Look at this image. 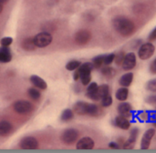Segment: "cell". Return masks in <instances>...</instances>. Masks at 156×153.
<instances>
[{
	"label": "cell",
	"mask_w": 156,
	"mask_h": 153,
	"mask_svg": "<svg viewBox=\"0 0 156 153\" xmlns=\"http://www.w3.org/2000/svg\"><path fill=\"white\" fill-rule=\"evenodd\" d=\"M112 25L116 32L124 37L132 36L136 30L134 23L130 18L123 16H115L112 20Z\"/></svg>",
	"instance_id": "cell-1"
},
{
	"label": "cell",
	"mask_w": 156,
	"mask_h": 153,
	"mask_svg": "<svg viewBox=\"0 0 156 153\" xmlns=\"http://www.w3.org/2000/svg\"><path fill=\"white\" fill-rule=\"evenodd\" d=\"M154 52H155L154 45L152 44L151 42H147V43L143 44L140 47V48L138 50V56H139L140 59L147 60L154 56Z\"/></svg>",
	"instance_id": "cell-2"
},
{
	"label": "cell",
	"mask_w": 156,
	"mask_h": 153,
	"mask_svg": "<svg viewBox=\"0 0 156 153\" xmlns=\"http://www.w3.org/2000/svg\"><path fill=\"white\" fill-rule=\"evenodd\" d=\"M34 42L37 47H45L52 42V37L47 32H41L35 36Z\"/></svg>",
	"instance_id": "cell-3"
},
{
	"label": "cell",
	"mask_w": 156,
	"mask_h": 153,
	"mask_svg": "<svg viewBox=\"0 0 156 153\" xmlns=\"http://www.w3.org/2000/svg\"><path fill=\"white\" fill-rule=\"evenodd\" d=\"M136 63H137V58H136L135 54L133 52H130L128 54H125L122 67L123 70L129 71V70H132L135 68Z\"/></svg>",
	"instance_id": "cell-4"
},
{
	"label": "cell",
	"mask_w": 156,
	"mask_h": 153,
	"mask_svg": "<svg viewBox=\"0 0 156 153\" xmlns=\"http://www.w3.org/2000/svg\"><path fill=\"white\" fill-rule=\"evenodd\" d=\"M78 138H79V132H78V130H76L74 129L66 130L63 132L62 136H61L62 141L65 144H68V145H70V144L74 143L77 141Z\"/></svg>",
	"instance_id": "cell-5"
},
{
	"label": "cell",
	"mask_w": 156,
	"mask_h": 153,
	"mask_svg": "<svg viewBox=\"0 0 156 153\" xmlns=\"http://www.w3.org/2000/svg\"><path fill=\"white\" fill-rule=\"evenodd\" d=\"M155 129H149L145 131L141 141V149L142 150H148L150 148L152 140L155 135Z\"/></svg>",
	"instance_id": "cell-6"
},
{
	"label": "cell",
	"mask_w": 156,
	"mask_h": 153,
	"mask_svg": "<svg viewBox=\"0 0 156 153\" xmlns=\"http://www.w3.org/2000/svg\"><path fill=\"white\" fill-rule=\"evenodd\" d=\"M91 39V34L87 29H80L75 35V41L79 45H86Z\"/></svg>",
	"instance_id": "cell-7"
},
{
	"label": "cell",
	"mask_w": 156,
	"mask_h": 153,
	"mask_svg": "<svg viewBox=\"0 0 156 153\" xmlns=\"http://www.w3.org/2000/svg\"><path fill=\"white\" fill-rule=\"evenodd\" d=\"M98 84L96 82H92V83H90L88 88H87V93H86V96L90 99L91 100L93 101H99L101 99L100 94H99V91H98Z\"/></svg>",
	"instance_id": "cell-8"
},
{
	"label": "cell",
	"mask_w": 156,
	"mask_h": 153,
	"mask_svg": "<svg viewBox=\"0 0 156 153\" xmlns=\"http://www.w3.org/2000/svg\"><path fill=\"white\" fill-rule=\"evenodd\" d=\"M33 109V106L31 103L26 100H18L14 104V110L19 113V114H25L29 111H31Z\"/></svg>",
	"instance_id": "cell-9"
},
{
	"label": "cell",
	"mask_w": 156,
	"mask_h": 153,
	"mask_svg": "<svg viewBox=\"0 0 156 153\" xmlns=\"http://www.w3.org/2000/svg\"><path fill=\"white\" fill-rule=\"evenodd\" d=\"M139 135V129L138 128H133L130 131V137L128 138V140L126 141H124V143L122 144L123 149H133V144L136 142L137 138Z\"/></svg>",
	"instance_id": "cell-10"
},
{
	"label": "cell",
	"mask_w": 156,
	"mask_h": 153,
	"mask_svg": "<svg viewBox=\"0 0 156 153\" xmlns=\"http://www.w3.org/2000/svg\"><path fill=\"white\" fill-rule=\"evenodd\" d=\"M132 110H133L132 105L130 103L124 102V101H122V103H120L117 107V111H118L119 115L123 116L125 118L132 117Z\"/></svg>",
	"instance_id": "cell-11"
},
{
	"label": "cell",
	"mask_w": 156,
	"mask_h": 153,
	"mask_svg": "<svg viewBox=\"0 0 156 153\" xmlns=\"http://www.w3.org/2000/svg\"><path fill=\"white\" fill-rule=\"evenodd\" d=\"M19 146L20 148L24 150H35V149H37L38 143L36 139L32 137H27V138H24L20 141Z\"/></svg>",
	"instance_id": "cell-12"
},
{
	"label": "cell",
	"mask_w": 156,
	"mask_h": 153,
	"mask_svg": "<svg viewBox=\"0 0 156 153\" xmlns=\"http://www.w3.org/2000/svg\"><path fill=\"white\" fill-rule=\"evenodd\" d=\"M94 141L90 137H84L80 139L77 143V149L78 150H91L94 148Z\"/></svg>",
	"instance_id": "cell-13"
},
{
	"label": "cell",
	"mask_w": 156,
	"mask_h": 153,
	"mask_svg": "<svg viewBox=\"0 0 156 153\" xmlns=\"http://www.w3.org/2000/svg\"><path fill=\"white\" fill-rule=\"evenodd\" d=\"M114 123L118 128H120L121 130H128L131 128V122L128 120V118H125L121 115H119L115 118Z\"/></svg>",
	"instance_id": "cell-14"
},
{
	"label": "cell",
	"mask_w": 156,
	"mask_h": 153,
	"mask_svg": "<svg viewBox=\"0 0 156 153\" xmlns=\"http://www.w3.org/2000/svg\"><path fill=\"white\" fill-rule=\"evenodd\" d=\"M88 105L89 103L83 102V101H79L73 106V111L77 113L78 115H87L88 113Z\"/></svg>",
	"instance_id": "cell-15"
},
{
	"label": "cell",
	"mask_w": 156,
	"mask_h": 153,
	"mask_svg": "<svg viewBox=\"0 0 156 153\" xmlns=\"http://www.w3.org/2000/svg\"><path fill=\"white\" fill-rule=\"evenodd\" d=\"M10 48L8 47L2 46L0 47V62L1 63H7L10 62L12 59V55L10 52Z\"/></svg>",
	"instance_id": "cell-16"
},
{
	"label": "cell",
	"mask_w": 156,
	"mask_h": 153,
	"mask_svg": "<svg viewBox=\"0 0 156 153\" xmlns=\"http://www.w3.org/2000/svg\"><path fill=\"white\" fill-rule=\"evenodd\" d=\"M133 73L129 72V73H126L121 77L119 83L122 87L129 88L131 86V84L133 83Z\"/></svg>",
	"instance_id": "cell-17"
},
{
	"label": "cell",
	"mask_w": 156,
	"mask_h": 153,
	"mask_svg": "<svg viewBox=\"0 0 156 153\" xmlns=\"http://www.w3.org/2000/svg\"><path fill=\"white\" fill-rule=\"evenodd\" d=\"M30 81H31V83L35 87H37V88H38L40 89H46L47 87H48L47 86V83L45 82V80L42 79L40 77L36 76V75H33V76L30 77Z\"/></svg>",
	"instance_id": "cell-18"
},
{
	"label": "cell",
	"mask_w": 156,
	"mask_h": 153,
	"mask_svg": "<svg viewBox=\"0 0 156 153\" xmlns=\"http://www.w3.org/2000/svg\"><path fill=\"white\" fill-rule=\"evenodd\" d=\"M115 97L121 102L122 101H126L128 99V97H129V89H128V88H125V87L120 88L116 91Z\"/></svg>",
	"instance_id": "cell-19"
},
{
	"label": "cell",
	"mask_w": 156,
	"mask_h": 153,
	"mask_svg": "<svg viewBox=\"0 0 156 153\" xmlns=\"http://www.w3.org/2000/svg\"><path fill=\"white\" fill-rule=\"evenodd\" d=\"M13 130L12 125L7 121H0V136L4 137L8 135Z\"/></svg>",
	"instance_id": "cell-20"
},
{
	"label": "cell",
	"mask_w": 156,
	"mask_h": 153,
	"mask_svg": "<svg viewBox=\"0 0 156 153\" xmlns=\"http://www.w3.org/2000/svg\"><path fill=\"white\" fill-rule=\"evenodd\" d=\"M22 47L27 50V51H31V50H34L37 47L35 45V42H34V38H31V37H27V38H25L23 41H22Z\"/></svg>",
	"instance_id": "cell-21"
},
{
	"label": "cell",
	"mask_w": 156,
	"mask_h": 153,
	"mask_svg": "<svg viewBox=\"0 0 156 153\" xmlns=\"http://www.w3.org/2000/svg\"><path fill=\"white\" fill-rule=\"evenodd\" d=\"M101 74L102 76H104L106 78H112L115 75H116V70L112 68V67H109V66H106L104 67L102 69H101Z\"/></svg>",
	"instance_id": "cell-22"
},
{
	"label": "cell",
	"mask_w": 156,
	"mask_h": 153,
	"mask_svg": "<svg viewBox=\"0 0 156 153\" xmlns=\"http://www.w3.org/2000/svg\"><path fill=\"white\" fill-rule=\"evenodd\" d=\"M100 114H101V110L99 109V107L97 105H95V104L89 103L87 115H89L90 117H98Z\"/></svg>",
	"instance_id": "cell-23"
},
{
	"label": "cell",
	"mask_w": 156,
	"mask_h": 153,
	"mask_svg": "<svg viewBox=\"0 0 156 153\" xmlns=\"http://www.w3.org/2000/svg\"><path fill=\"white\" fill-rule=\"evenodd\" d=\"M91 72L90 71H82V72H80V81L82 83V85L84 86H87L90 83V80H91V75H90Z\"/></svg>",
	"instance_id": "cell-24"
},
{
	"label": "cell",
	"mask_w": 156,
	"mask_h": 153,
	"mask_svg": "<svg viewBox=\"0 0 156 153\" xmlns=\"http://www.w3.org/2000/svg\"><path fill=\"white\" fill-rule=\"evenodd\" d=\"M104 57H105V55H100V56H97V57L92 58V64H93V67L95 68H101V66L103 65Z\"/></svg>",
	"instance_id": "cell-25"
},
{
	"label": "cell",
	"mask_w": 156,
	"mask_h": 153,
	"mask_svg": "<svg viewBox=\"0 0 156 153\" xmlns=\"http://www.w3.org/2000/svg\"><path fill=\"white\" fill-rule=\"evenodd\" d=\"M98 91H99V94H100L101 98L102 99L103 97L110 94V87L107 84H102V85L99 86Z\"/></svg>",
	"instance_id": "cell-26"
},
{
	"label": "cell",
	"mask_w": 156,
	"mask_h": 153,
	"mask_svg": "<svg viewBox=\"0 0 156 153\" xmlns=\"http://www.w3.org/2000/svg\"><path fill=\"white\" fill-rule=\"evenodd\" d=\"M73 117H74L73 111L69 109H66L61 114V120L62 121H69V120H72Z\"/></svg>",
	"instance_id": "cell-27"
},
{
	"label": "cell",
	"mask_w": 156,
	"mask_h": 153,
	"mask_svg": "<svg viewBox=\"0 0 156 153\" xmlns=\"http://www.w3.org/2000/svg\"><path fill=\"white\" fill-rule=\"evenodd\" d=\"M81 65V63L78 60H71L69 61L67 65H66V68L69 71H73L76 70L77 68H79V67Z\"/></svg>",
	"instance_id": "cell-28"
},
{
	"label": "cell",
	"mask_w": 156,
	"mask_h": 153,
	"mask_svg": "<svg viewBox=\"0 0 156 153\" xmlns=\"http://www.w3.org/2000/svg\"><path fill=\"white\" fill-rule=\"evenodd\" d=\"M125 57V53L124 51H120L117 54H115V57H114V62L117 66H122L123 59Z\"/></svg>",
	"instance_id": "cell-29"
},
{
	"label": "cell",
	"mask_w": 156,
	"mask_h": 153,
	"mask_svg": "<svg viewBox=\"0 0 156 153\" xmlns=\"http://www.w3.org/2000/svg\"><path fill=\"white\" fill-rule=\"evenodd\" d=\"M101 106H102V107L108 108V107H110V106L112 104V96L109 94V95L103 97V98L101 99Z\"/></svg>",
	"instance_id": "cell-30"
},
{
	"label": "cell",
	"mask_w": 156,
	"mask_h": 153,
	"mask_svg": "<svg viewBox=\"0 0 156 153\" xmlns=\"http://www.w3.org/2000/svg\"><path fill=\"white\" fill-rule=\"evenodd\" d=\"M28 95L33 99H38L40 98V92L35 88H31L28 89Z\"/></svg>",
	"instance_id": "cell-31"
},
{
	"label": "cell",
	"mask_w": 156,
	"mask_h": 153,
	"mask_svg": "<svg viewBox=\"0 0 156 153\" xmlns=\"http://www.w3.org/2000/svg\"><path fill=\"white\" fill-rule=\"evenodd\" d=\"M146 89L152 92H156V78L152 79L146 83Z\"/></svg>",
	"instance_id": "cell-32"
},
{
	"label": "cell",
	"mask_w": 156,
	"mask_h": 153,
	"mask_svg": "<svg viewBox=\"0 0 156 153\" xmlns=\"http://www.w3.org/2000/svg\"><path fill=\"white\" fill-rule=\"evenodd\" d=\"M114 57H115V54H109V55H106V56L104 57L103 65H105V66H110V65L114 61Z\"/></svg>",
	"instance_id": "cell-33"
},
{
	"label": "cell",
	"mask_w": 156,
	"mask_h": 153,
	"mask_svg": "<svg viewBox=\"0 0 156 153\" xmlns=\"http://www.w3.org/2000/svg\"><path fill=\"white\" fill-rule=\"evenodd\" d=\"M13 42V39L9 37H3L0 41L1 45L4 46V47H9Z\"/></svg>",
	"instance_id": "cell-34"
},
{
	"label": "cell",
	"mask_w": 156,
	"mask_h": 153,
	"mask_svg": "<svg viewBox=\"0 0 156 153\" xmlns=\"http://www.w3.org/2000/svg\"><path fill=\"white\" fill-rule=\"evenodd\" d=\"M146 102L148 104H151V105L156 104V95H151V96H149L146 99Z\"/></svg>",
	"instance_id": "cell-35"
},
{
	"label": "cell",
	"mask_w": 156,
	"mask_h": 153,
	"mask_svg": "<svg viewBox=\"0 0 156 153\" xmlns=\"http://www.w3.org/2000/svg\"><path fill=\"white\" fill-rule=\"evenodd\" d=\"M150 72L154 75H156V58H154V60L150 65Z\"/></svg>",
	"instance_id": "cell-36"
},
{
	"label": "cell",
	"mask_w": 156,
	"mask_h": 153,
	"mask_svg": "<svg viewBox=\"0 0 156 153\" xmlns=\"http://www.w3.org/2000/svg\"><path fill=\"white\" fill-rule=\"evenodd\" d=\"M148 39L150 41H154V40H156V26L153 29V31L150 33V35L148 37Z\"/></svg>",
	"instance_id": "cell-37"
},
{
	"label": "cell",
	"mask_w": 156,
	"mask_h": 153,
	"mask_svg": "<svg viewBox=\"0 0 156 153\" xmlns=\"http://www.w3.org/2000/svg\"><path fill=\"white\" fill-rule=\"evenodd\" d=\"M109 147H110L111 149H113V150H119V149L121 148L120 144L117 143V142H111V143L109 144Z\"/></svg>",
	"instance_id": "cell-38"
},
{
	"label": "cell",
	"mask_w": 156,
	"mask_h": 153,
	"mask_svg": "<svg viewBox=\"0 0 156 153\" xmlns=\"http://www.w3.org/2000/svg\"><path fill=\"white\" fill-rule=\"evenodd\" d=\"M73 78H74V80H76V81L80 78V72H79V70H77V71H75V72H74Z\"/></svg>",
	"instance_id": "cell-39"
},
{
	"label": "cell",
	"mask_w": 156,
	"mask_h": 153,
	"mask_svg": "<svg viewBox=\"0 0 156 153\" xmlns=\"http://www.w3.org/2000/svg\"><path fill=\"white\" fill-rule=\"evenodd\" d=\"M119 142L122 145V144L124 143V142H123V138H120V139H119Z\"/></svg>",
	"instance_id": "cell-40"
},
{
	"label": "cell",
	"mask_w": 156,
	"mask_h": 153,
	"mask_svg": "<svg viewBox=\"0 0 156 153\" xmlns=\"http://www.w3.org/2000/svg\"><path fill=\"white\" fill-rule=\"evenodd\" d=\"M3 11V4H1L0 3V14H1V12Z\"/></svg>",
	"instance_id": "cell-41"
},
{
	"label": "cell",
	"mask_w": 156,
	"mask_h": 153,
	"mask_svg": "<svg viewBox=\"0 0 156 153\" xmlns=\"http://www.w3.org/2000/svg\"><path fill=\"white\" fill-rule=\"evenodd\" d=\"M6 2H7V0H0V3H1V4L6 3Z\"/></svg>",
	"instance_id": "cell-42"
},
{
	"label": "cell",
	"mask_w": 156,
	"mask_h": 153,
	"mask_svg": "<svg viewBox=\"0 0 156 153\" xmlns=\"http://www.w3.org/2000/svg\"><path fill=\"white\" fill-rule=\"evenodd\" d=\"M154 127H156V122H155V123H154Z\"/></svg>",
	"instance_id": "cell-43"
}]
</instances>
